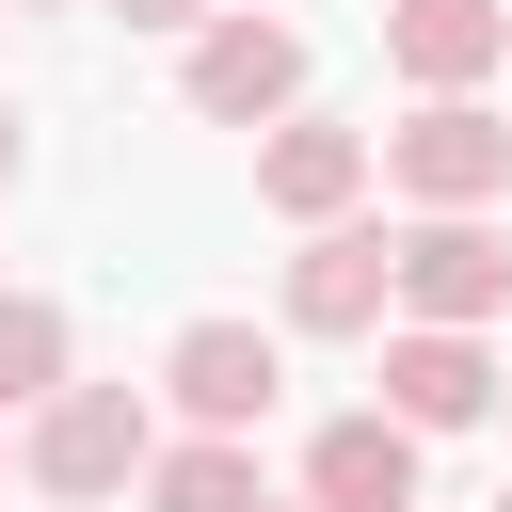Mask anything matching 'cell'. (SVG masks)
Listing matches in <instances>:
<instances>
[{"instance_id":"obj_5","label":"cell","mask_w":512,"mask_h":512,"mask_svg":"<svg viewBox=\"0 0 512 512\" xmlns=\"http://www.w3.org/2000/svg\"><path fill=\"white\" fill-rule=\"evenodd\" d=\"M272 384H288V352H272L256 320H176V352H160V400H176L192 432H224V448H256Z\"/></svg>"},{"instance_id":"obj_11","label":"cell","mask_w":512,"mask_h":512,"mask_svg":"<svg viewBox=\"0 0 512 512\" xmlns=\"http://www.w3.org/2000/svg\"><path fill=\"white\" fill-rule=\"evenodd\" d=\"M144 512H288L272 480H256V448H224V432H192V448H160L144 480H128Z\"/></svg>"},{"instance_id":"obj_14","label":"cell","mask_w":512,"mask_h":512,"mask_svg":"<svg viewBox=\"0 0 512 512\" xmlns=\"http://www.w3.org/2000/svg\"><path fill=\"white\" fill-rule=\"evenodd\" d=\"M0 192H16V112H0Z\"/></svg>"},{"instance_id":"obj_10","label":"cell","mask_w":512,"mask_h":512,"mask_svg":"<svg viewBox=\"0 0 512 512\" xmlns=\"http://www.w3.org/2000/svg\"><path fill=\"white\" fill-rule=\"evenodd\" d=\"M304 512H416V432L320 416V432H304Z\"/></svg>"},{"instance_id":"obj_12","label":"cell","mask_w":512,"mask_h":512,"mask_svg":"<svg viewBox=\"0 0 512 512\" xmlns=\"http://www.w3.org/2000/svg\"><path fill=\"white\" fill-rule=\"evenodd\" d=\"M48 384H80V336H64L48 288H0V416H32Z\"/></svg>"},{"instance_id":"obj_15","label":"cell","mask_w":512,"mask_h":512,"mask_svg":"<svg viewBox=\"0 0 512 512\" xmlns=\"http://www.w3.org/2000/svg\"><path fill=\"white\" fill-rule=\"evenodd\" d=\"M0 16H48V0H0Z\"/></svg>"},{"instance_id":"obj_3","label":"cell","mask_w":512,"mask_h":512,"mask_svg":"<svg viewBox=\"0 0 512 512\" xmlns=\"http://www.w3.org/2000/svg\"><path fill=\"white\" fill-rule=\"evenodd\" d=\"M176 80H192V112H208V128H288V112H304V32L224 0V16L192 32V64H176Z\"/></svg>"},{"instance_id":"obj_17","label":"cell","mask_w":512,"mask_h":512,"mask_svg":"<svg viewBox=\"0 0 512 512\" xmlns=\"http://www.w3.org/2000/svg\"><path fill=\"white\" fill-rule=\"evenodd\" d=\"M496 512H512V496H496Z\"/></svg>"},{"instance_id":"obj_13","label":"cell","mask_w":512,"mask_h":512,"mask_svg":"<svg viewBox=\"0 0 512 512\" xmlns=\"http://www.w3.org/2000/svg\"><path fill=\"white\" fill-rule=\"evenodd\" d=\"M112 16H128V32H176V48H192V32L224 16V0H112Z\"/></svg>"},{"instance_id":"obj_1","label":"cell","mask_w":512,"mask_h":512,"mask_svg":"<svg viewBox=\"0 0 512 512\" xmlns=\"http://www.w3.org/2000/svg\"><path fill=\"white\" fill-rule=\"evenodd\" d=\"M144 464H160L144 384H48V400H32V432H16V480H32V496H64V512L128 496Z\"/></svg>"},{"instance_id":"obj_4","label":"cell","mask_w":512,"mask_h":512,"mask_svg":"<svg viewBox=\"0 0 512 512\" xmlns=\"http://www.w3.org/2000/svg\"><path fill=\"white\" fill-rule=\"evenodd\" d=\"M496 304H512V240H496L480 208H416V224H400V320L480 336Z\"/></svg>"},{"instance_id":"obj_8","label":"cell","mask_w":512,"mask_h":512,"mask_svg":"<svg viewBox=\"0 0 512 512\" xmlns=\"http://www.w3.org/2000/svg\"><path fill=\"white\" fill-rule=\"evenodd\" d=\"M384 64L416 96H480L512 64V0H384Z\"/></svg>"},{"instance_id":"obj_6","label":"cell","mask_w":512,"mask_h":512,"mask_svg":"<svg viewBox=\"0 0 512 512\" xmlns=\"http://www.w3.org/2000/svg\"><path fill=\"white\" fill-rule=\"evenodd\" d=\"M400 304V224H304L288 256V336H368Z\"/></svg>"},{"instance_id":"obj_9","label":"cell","mask_w":512,"mask_h":512,"mask_svg":"<svg viewBox=\"0 0 512 512\" xmlns=\"http://www.w3.org/2000/svg\"><path fill=\"white\" fill-rule=\"evenodd\" d=\"M352 192H368V128L288 112V128L256 144V208H272V224H352Z\"/></svg>"},{"instance_id":"obj_2","label":"cell","mask_w":512,"mask_h":512,"mask_svg":"<svg viewBox=\"0 0 512 512\" xmlns=\"http://www.w3.org/2000/svg\"><path fill=\"white\" fill-rule=\"evenodd\" d=\"M368 160H384V192H416V208H496V192H512V128H496L480 96H416Z\"/></svg>"},{"instance_id":"obj_16","label":"cell","mask_w":512,"mask_h":512,"mask_svg":"<svg viewBox=\"0 0 512 512\" xmlns=\"http://www.w3.org/2000/svg\"><path fill=\"white\" fill-rule=\"evenodd\" d=\"M496 400H512V368H496Z\"/></svg>"},{"instance_id":"obj_7","label":"cell","mask_w":512,"mask_h":512,"mask_svg":"<svg viewBox=\"0 0 512 512\" xmlns=\"http://www.w3.org/2000/svg\"><path fill=\"white\" fill-rule=\"evenodd\" d=\"M368 416L432 448V432L496 416V352H480V336H432V320H400V336H384V400H368Z\"/></svg>"}]
</instances>
